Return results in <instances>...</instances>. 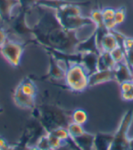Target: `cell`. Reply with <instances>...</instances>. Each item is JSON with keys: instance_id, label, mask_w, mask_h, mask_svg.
<instances>
[{"instance_id": "25", "label": "cell", "mask_w": 133, "mask_h": 150, "mask_svg": "<svg viewBox=\"0 0 133 150\" xmlns=\"http://www.w3.org/2000/svg\"><path fill=\"white\" fill-rule=\"evenodd\" d=\"M90 18L94 23L95 27H100L104 26V22H103V16H102V9L95 8L91 10L90 14Z\"/></svg>"}, {"instance_id": "11", "label": "cell", "mask_w": 133, "mask_h": 150, "mask_svg": "<svg viewBox=\"0 0 133 150\" xmlns=\"http://www.w3.org/2000/svg\"><path fill=\"white\" fill-rule=\"evenodd\" d=\"M13 100L16 105L23 109H32L36 105L35 97L25 94L20 88L17 86L13 93Z\"/></svg>"}, {"instance_id": "13", "label": "cell", "mask_w": 133, "mask_h": 150, "mask_svg": "<svg viewBox=\"0 0 133 150\" xmlns=\"http://www.w3.org/2000/svg\"><path fill=\"white\" fill-rule=\"evenodd\" d=\"M98 56L99 54L94 53V52L81 53L80 64L83 66L88 75L98 70Z\"/></svg>"}, {"instance_id": "17", "label": "cell", "mask_w": 133, "mask_h": 150, "mask_svg": "<svg viewBox=\"0 0 133 150\" xmlns=\"http://www.w3.org/2000/svg\"><path fill=\"white\" fill-rule=\"evenodd\" d=\"M115 64L110 52L100 51L98 56V70H112Z\"/></svg>"}, {"instance_id": "1", "label": "cell", "mask_w": 133, "mask_h": 150, "mask_svg": "<svg viewBox=\"0 0 133 150\" xmlns=\"http://www.w3.org/2000/svg\"><path fill=\"white\" fill-rule=\"evenodd\" d=\"M38 6L39 18L32 27L34 42L42 48H50L66 53H75L80 42L78 31H69L63 28L56 18L55 10Z\"/></svg>"}, {"instance_id": "28", "label": "cell", "mask_w": 133, "mask_h": 150, "mask_svg": "<svg viewBox=\"0 0 133 150\" xmlns=\"http://www.w3.org/2000/svg\"><path fill=\"white\" fill-rule=\"evenodd\" d=\"M48 142H49L51 149H57L65 146L64 142L61 141L60 138H57L52 133H50V132L48 133Z\"/></svg>"}, {"instance_id": "10", "label": "cell", "mask_w": 133, "mask_h": 150, "mask_svg": "<svg viewBox=\"0 0 133 150\" xmlns=\"http://www.w3.org/2000/svg\"><path fill=\"white\" fill-rule=\"evenodd\" d=\"M111 81H114L112 70H97L88 75V87H94Z\"/></svg>"}, {"instance_id": "8", "label": "cell", "mask_w": 133, "mask_h": 150, "mask_svg": "<svg viewBox=\"0 0 133 150\" xmlns=\"http://www.w3.org/2000/svg\"><path fill=\"white\" fill-rule=\"evenodd\" d=\"M48 62H49V67H48V73L46 75H43V76H39L36 79H33V81L38 80V81H60L65 80L66 71L68 70L69 66L62 62L57 61V59L50 54H48Z\"/></svg>"}, {"instance_id": "12", "label": "cell", "mask_w": 133, "mask_h": 150, "mask_svg": "<svg viewBox=\"0 0 133 150\" xmlns=\"http://www.w3.org/2000/svg\"><path fill=\"white\" fill-rule=\"evenodd\" d=\"M112 71L114 81L119 84L123 81L132 80V71L125 62L116 63L112 69Z\"/></svg>"}, {"instance_id": "14", "label": "cell", "mask_w": 133, "mask_h": 150, "mask_svg": "<svg viewBox=\"0 0 133 150\" xmlns=\"http://www.w3.org/2000/svg\"><path fill=\"white\" fill-rule=\"evenodd\" d=\"M77 52L78 53H85V52H94L97 54L100 53V50L96 44L94 31L90 36H88L86 39L80 40L77 46Z\"/></svg>"}, {"instance_id": "3", "label": "cell", "mask_w": 133, "mask_h": 150, "mask_svg": "<svg viewBox=\"0 0 133 150\" xmlns=\"http://www.w3.org/2000/svg\"><path fill=\"white\" fill-rule=\"evenodd\" d=\"M39 115L38 121L41 124L46 133H49L57 127H66L72 121L71 114L63 108L51 103H43L38 106Z\"/></svg>"}, {"instance_id": "20", "label": "cell", "mask_w": 133, "mask_h": 150, "mask_svg": "<svg viewBox=\"0 0 133 150\" xmlns=\"http://www.w3.org/2000/svg\"><path fill=\"white\" fill-rule=\"evenodd\" d=\"M125 52V62L133 70V38L126 37L122 46Z\"/></svg>"}, {"instance_id": "18", "label": "cell", "mask_w": 133, "mask_h": 150, "mask_svg": "<svg viewBox=\"0 0 133 150\" xmlns=\"http://www.w3.org/2000/svg\"><path fill=\"white\" fill-rule=\"evenodd\" d=\"M18 86L20 88L21 91L27 95L36 97V94H38V88H36L34 81L29 78V76L25 77L18 84Z\"/></svg>"}, {"instance_id": "21", "label": "cell", "mask_w": 133, "mask_h": 150, "mask_svg": "<svg viewBox=\"0 0 133 150\" xmlns=\"http://www.w3.org/2000/svg\"><path fill=\"white\" fill-rule=\"evenodd\" d=\"M114 15L115 9L111 7H106V8L102 9L103 22H104V26L107 28L108 30H113L117 27L114 20Z\"/></svg>"}, {"instance_id": "31", "label": "cell", "mask_w": 133, "mask_h": 150, "mask_svg": "<svg viewBox=\"0 0 133 150\" xmlns=\"http://www.w3.org/2000/svg\"><path fill=\"white\" fill-rule=\"evenodd\" d=\"M8 39V34L6 32V29L5 27L0 26V48L3 46V44Z\"/></svg>"}, {"instance_id": "27", "label": "cell", "mask_w": 133, "mask_h": 150, "mask_svg": "<svg viewBox=\"0 0 133 150\" xmlns=\"http://www.w3.org/2000/svg\"><path fill=\"white\" fill-rule=\"evenodd\" d=\"M33 148H36V149H51L50 148V145L48 142V133H45L44 134L38 139L35 145V146Z\"/></svg>"}, {"instance_id": "22", "label": "cell", "mask_w": 133, "mask_h": 150, "mask_svg": "<svg viewBox=\"0 0 133 150\" xmlns=\"http://www.w3.org/2000/svg\"><path fill=\"white\" fill-rule=\"evenodd\" d=\"M121 98L124 101H133V81H126L120 83Z\"/></svg>"}, {"instance_id": "9", "label": "cell", "mask_w": 133, "mask_h": 150, "mask_svg": "<svg viewBox=\"0 0 133 150\" xmlns=\"http://www.w3.org/2000/svg\"><path fill=\"white\" fill-rule=\"evenodd\" d=\"M18 0H0V20L6 26L13 18V10L18 6Z\"/></svg>"}, {"instance_id": "30", "label": "cell", "mask_w": 133, "mask_h": 150, "mask_svg": "<svg viewBox=\"0 0 133 150\" xmlns=\"http://www.w3.org/2000/svg\"><path fill=\"white\" fill-rule=\"evenodd\" d=\"M18 2H19L18 7L26 9L27 11H30L36 5L38 0H18Z\"/></svg>"}, {"instance_id": "7", "label": "cell", "mask_w": 133, "mask_h": 150, "mask_svg": "<svg viewBox=\"0 0 133 150\" xmlns=\"http://www.w3.org/2000/svg\"><path fill=\"white\" fill-rule=\"evenodd\" d=\"M25 46L27 45L19 40L7 39L3 46L0 48V53L10 65L13 67H18Z\"/></svg>"}, {"instance_id": "24", "label": "cell", "mask_w": 133, "mask_h": 150, "mask_svg": "<svg viewBox=\"0 0 133 150\" xmlns=\"http://www.w3.org/2000/svg\"><path fill=\"white\" fill-rule=\"evenodd\" d=\"M71 119L73 122H75L79 125H84L88 121V115L87 112L82 109H77L72 112Z\"/></svg>"}, {"instance_id": "16", "label": "cell", "mask_w": 133, "mask_h": 150, "mask_svg": "<svg viewBox=\"0 0 133 150\" xmlns=\"http://www.w3.org/2000/svg\"><path fill=\"white\" fill-rule=\"evenodd\" d=\"M94 137L95 134L85 131L81 136L73 138V141L75 143L76 146L78 147V149L90 150V149H93Z\"/></svg>"}, {"instance_id": "6", "label": "cell", "mask_w": 133, "mask_h": 150, "mask_svg": "<svg viewBox=\"0 0 133 150\" xmlns=\"http://www.w3.org/2000/svg\"><path fill=\"white\" fill-rule=\"evenodd\" d=\"M133 121V111L129 110L122 115L117 131L113 134L112 144L109 150H129L128 133Z\"/></svg>"}, {"instance_id": "33", "label": "cell", "mask_w": 133, "mask_h": 150, "mask_svg": "<svg viewBox=\"0 0 133 150\" xmlns=\"http://www.w3.org/2000/svg\"><path fill=\"white\" fill-rule=\"evenodd\" d=\"M129 149L133 150V137L130 138V140H129Z\"/></svg>"}, {"instance_id": "2", "label": "cell", "mask_w": 133, "mask_h": 150, "mask_svg": "<svg viewBox=\"0 0 133 150\" xmlns=\"http://www.w3.org/2000/svg\"><path fill=\"white\" fill-rule=\"evenodd\" d=\"M90 1L73 2L66 0H53L52 7L55 10L56 18L60 26L69 31H78L84 27H93L95 25L90 17L81 15V6H88Z\"/></svg>"}, {"instance_id": "32", "label": "cell", "mask_w": 133, "mask_h": 150, "mask_svg": "<svg viewBox=\"0 0 133 150\" xmlns=\"http://www.w3.org/2000/svg\"><path fill=\"white\" fill-rule=\"evenodd\" d=\"M9 146L7 145V142L4 137L0 136V149H8Z\"/></svg>"}, {"instance_id": "34", "label": "cell", "mask_w": 133, "mask_h": 150, "mask_svg": "<svg viewBox=\"0 0 133 150\" xmlns=\"http://www.w3.org/2000/svg\"><path fill=\"white\" fill-rule=\"evenodd\" d=\"M2 111H3V110H2V108L0 107V112H2Z\"/></svg>"}, {"instance_id": "35", "label": "cell", "mask_w": 133, "mask_h": 150, "mask_svg": "<svg viewBox=\"0 0 133 150\" xmlns=\"http://www.w3.org/2000/svg\"><path fill=\"white\" fill-rule=\"evenodd\" d=\"M132 81H133V70H132Z\"/></svg>"}, {"instance_id": "19", "label": "cell", "mask_w": 133, "mask_h": 150, "mask_svg": "<svg viewBox=\"0 0 133 150\" xmlns=\"http://www.w3.org/2000/svg\"><path fill=\"white\" fill-rule=\"evenodd\" d=\"M117 46H119L117 42V40L115 36L112 34L111 31H108L104 36H103L101 42H100V51H108L110 52L112 50H114Z\"/></svg>"}, {"instance_id": "26", "label": "cell", "mask_w": 133, "mask_h": 150, "mask_svg": "<svg viewBox=\"0 0 133 150\" xmlns=\"http://www.w3.org/2000/svg\"><path fill=\"white\" fill-rule=\"evenodd\" d=\"M110 55L116 63L125 62V52L123 48L120 46H117L114 50L110 51Z\"/></svg>"}, {"instance_id": "23", "label": "cell", "mask_w": 133, "mask_h": 150, "mask_svg": "<svg viewBox=\"0 0 133 150\" xmlns=\"http://www.w3.org/2000/svg\"><path fill=\"white\" fill-rule=\"evenodd\" d=\"M66 130H68V133L69 134V137L72 139L81 136V134H82L85 132L82 125L77 124V123L73 122V121H71L68 125V126H66Z\"/></svg>"}, {"instance_id": "29", "label": "cell", "mask_w": 133, "mask_h": 150, "mask_svg": "<svg viewBox=\"0 0 133 150\" xmlns=\"http://www.w3.org/2000/svg\"><path fill=\"white\" fill-rule=\"evenodd\" d=\"M126 18V8L124 6H121L120 8L115 9L114 20L117 26L121 25Z\"/></svg>"}, {"instance_id": "4", "label": "cell", "mask_w": 133, "mask_h": 150, "mask_svg": "<svg viewBox=\"0 0 133 150\" xmlns=\"http://www.w3.org/2000/svg\"><path fill=\"white\" fill-rule=\"evenodd\" d=\"M28 11L19 7V12L14 15L11 21L5 26L7 34H11L19 40V41L28 44H35L33 37V29L27 24V15Z\"/></svg>"}, {"instance_id": "5", "label": "cell", "mask_w": 133, "mask_h": 150, "mask_svg": "<svg viewBox=\"0 0 133 150\" xmlns=\"http://www.w3.org/2000/svg\"><path fill=\"white\" fill-rule=\"evenodd\" d=\"M64 81L68 91L81 93L88 87V74L80 63H74L66 71Z\"/></svg>"}, {"instance_id": "15", "label": "cell", "mask_w": 133, "mask_h": 150, "mask_svg": "<svg viewBox=\"0 0 133 150\" xmlns=\"http://www.w3.org/2000/svg\"><path fill=\"white\" fill-rule=\"evenodd\" d=\"M113 134L107 133H98L95 134L93 149L97 150H109L112 144Z\"/></svg>"}]
</instances>
